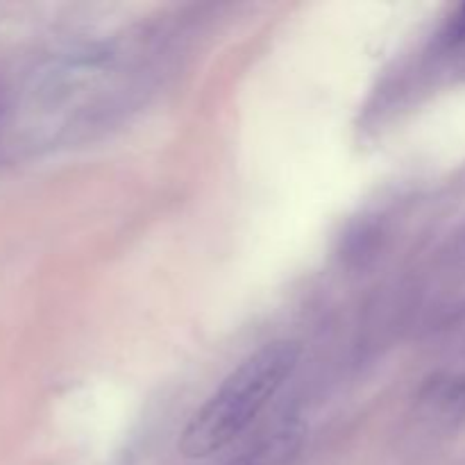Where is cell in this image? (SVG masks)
Instances as JSON below:
<instances>
[{"instance_id": "cell-1", "label": "cell", "mask_w": 465, "mask_h": 465, "mask_svg": "<svg viewBox=\"0 0 465 465\" xmlns=\"http://www.w3.org/2000/svg\"><path fill=\"white\" fill-rule=\"evenodd\" d=\"M300 359L298 341H272L254 350L191 416L180 436V452L186 459H207L234 443L291 380Z\"/></svg>"}, {"instance_id": "cell-2", "label": "cell", "mask_w": 465, "mask_h": 465, "mask_svg": "<svg viewBox=\"0 0 465 465\" xmlns=\"http://www.w3.org/2000/svg\"><path fill=\"white\" fill-rule=\"evenodd\" d=\"M232 465H262L259 463V459H254V457H243V459H239V461H234Z\"/></svg>"}]
</instances>
